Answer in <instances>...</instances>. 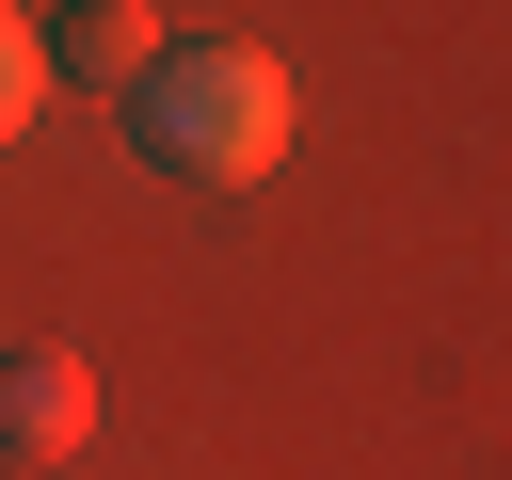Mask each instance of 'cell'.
I'll use <instances>...</instances> for the list:
<instances>
[{
  "instance_id": "obj_3",
  "label": "cell",
  "mask_w": 512,
  "mask_h": 480,
  "mask_svg": "<svg viewBox=\"0 0 512 480\" xmlns=\"http://www.w3.org/2000/svg\"><path fill=\"white\" fill-rule=\"evenodd\" d=\"M48 32V80H128L144 96V64H160V16L144 0H64V16H32Z\"/></svg>"
},
{
  "instance_id": "obj_4",
  "label": "cell",
  "mask_w": 512,
  "mask_h": 480,
  "mask_svg": "<svg viewBox=\"0 0 512 480\" xmlns=\"http://www.w3.org/2000/svg\"><path fill=\"white\" fill-rule=\"evenodd\" d=\"M32 112H48V32H32V16L0 0V144H16Z\"/></svg>"
},
{
  "instance_id": "obj_2",
  "label": "cell",
  "mask_w": 512,
  "mask_h": 480,
  "mask_svg": "<svg viewBox=\"0 0 512 480\" xmlns=\"http://www.w3.org/2000/svg\"><path fill=\"white\" fill-rule=\"evenodd\" d=\"M80 432H96V368H80L64 336H16V352H0V448H16V464H64Z\"/></svg>"
},
{
  "instance_id": "obj_1",
  "label": "cell",
  "mask_w": 512,
  "mask_h": 480,
  "mask_svg": "<svg viewBox=\"0 0 512 480\" xmlns=\"http://www.w3.org/2000/svg\"><path fill=\"white\" fill-rule=\"evenodd\" d=\"M144 160H176L208 192L272 176L288 160V64L272 48H160L144 64Z\"/></svg>"
}]
</instances>
